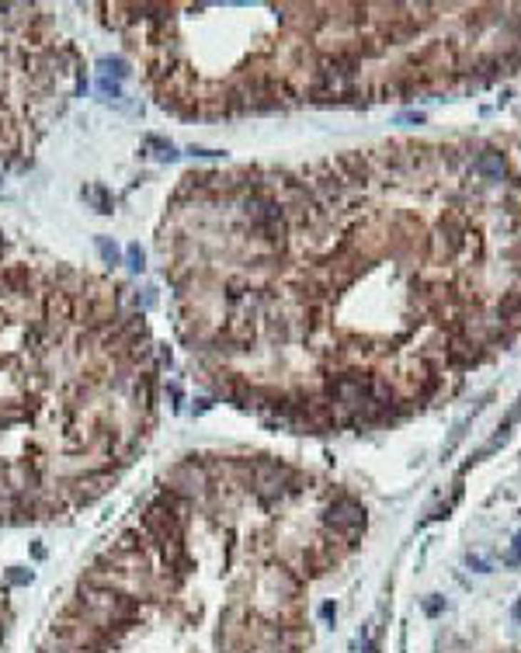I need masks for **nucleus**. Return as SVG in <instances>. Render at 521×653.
Returning <instances> with one entry per match:
<instances>
[{"mask_svg": "<svg viewBox=\"0 0 521 653\" xmlns=\"http://www.w3.org/2000/svg\"><path fill=\"white\" fill-rule=\"evenodd\" d=\"M101 66L108 70V74H115V77H126V63H122L118 56H115V59H104Z\"/></svg>", "mask_w": 521, "mask_h": 653, "instance_id": "39448f33", "label": "nucleus"}, {"mask_svg": "<svg viewBox=\"0 0 521 653\" xmlns=\"http://www.w3.org/2000/svg\"><path fill=\"white\" fill-rule=\"evenodd\" d=\"M504 563H507V567H521V532L515 535V546H511V552L504 556Z\"/></svg>", "mask_w": 521, "mask_h": 653, "instance_id": "20e7f679", "label": "nucleus"}, {"mask_svg": "<svg viewBox=\"0 0 521 653\" xmlns=\"http://www.w3.org/2000/svg\"><path fill=\"white\" fill-rule=\"evenodd\" d=\"M511 615H515V619H521V601H515V608H511Z\"/></svg>", "mask_w": 521, "mask_h": 653, "instance_id": "9d476101", "label": "nucleus"}, {"mask_svg": "<svg viewBox=\"0 0 521 653\" xmlns=\"http://www.w3.org/2000/svg\"><path fill=\"white\" fill-rule=\"evenodd\" d=\"M129 264H132V268H136V271H143V250H139V247H136V243H132V247H129Z\"/></svg>", "mask_w": 521, "mask_h": 653, "instance_id": "423d86ee", "label": "nucleus"}, {"mask_svg": "<svg viewBox=\"0 0 521 653\" xmlns=\"http://www.w3.org/2000/svg\"><path fill=\"white\" fill-rule=\"evenodd\" d=\"M480 167H483L487 174H494V178H500V174H504V160L497 157V153H490V157H483V160H480Z\"/></svg>", "mask_w": 521, "mask_h": 653, "instance_id": "f03ea898", "label": "nucleus"}, {"mask_svg": "<svg viewBox=\"0 0 521 653\" xmlns=\"http://www.w3.org/2000/svg\"><path fill=\"white\" fill-rule=\"evenodd\" d=\"M320 612H323V619H334V615H338V608H334V601H327V604H323V608H320Z\"/></svg>", "mask_w": 521, "mask_h": 653, "instance_id": "6e6552de", "label": "nucleus"}, {"mask_svg": "<svg viewBox=\"0 0 521 653\" xmlns=\"http://www.w3.org/2000/svg\"><path fill=\"white\" fill-rule=\"evenodd\" d=\"M323 525L340 539H358L365 532V507L355 497H334L323 511Z\"/></svg>", "mask_w": 521, "mask_h": 653, "instance_id": "f257e3e1", "label": "nucleus"}, {"mask_svg": "<svg viewBox=\"0 0 521 653\" xmlns=\"http://www.w3.org/2000/svg\"><path fill=\"white\" fill-rule=\"evenodd\" d=\"M98 250H101V258L108 264H118V247H115V243H111V240H98Z\"/></svg>", "mask_w": 521, "mask_h": 653, "instance_id": "7ed1b4c3", "label": "nucleus"}, {"mask_svg": "<svg viewBox=\"0 0 521 653\" xmlns=\"http://www.w3.org/2000/svg\"><path fill=\"white\" fill-rule=\"evenodd\" d=\"M424 608H428V612H431V615H438V612H442V601H428V604H424Z\"/></svg>", "mask_w": 521, "mask_h": 653, "instance_id": "1a4fd4ad", "label": "nucleus"}, {"mask_svg": "<svg viewBox=\"0 0 521 653\" xmlns=\"http://www.w3.org/2000/svg\"><path fill=\"white\" fill-rule=\"evenodd\" d=\"M515 420H521V400L515 403V410L507 414V420H504V427H497V431H511V424H515Z\"/></svg>", "mask_w": 521, "mask_h": 653, "instance_id": "0eeeda50", "label": "nucleus"}]
</instances>
